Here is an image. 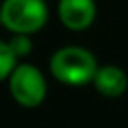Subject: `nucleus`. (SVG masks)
I'll return each instance as SVG.
<instances>
[{"label":"nucleus","mask_w":128,"mask_h":128,"mask_svg":"<svg viewBox=\"0 0 128 128\" xmlns=\"http://www.w3.org/2000/svg\"><path fill=\"white\" fill-rule=\"evenodd\" d=\"M98 70V60L94 53L81 45L58 47L49 58V72L55 81L68 87H81L92 83Z\"/></svg>","instance_id":"1"},{"label":"nucleus","mask_w":128,"mask_h":128,"mask_svg":"<svg viewBox=\"0 0 128 128\" xmlns=\"http://www.w3.org/2000/svg\"><path fill=\"white\" fill-rule=\"evenodd\" d=\"M2 26L12 34H36L47 24L49 8L45 0H2Z\"/></svg>","instance_id":"2"},{"label":"nucleus","mask_w":128,"mask_h":128,"mask_svg":"<svg viewBox=\"0 0 128 128\" xmlns=\"http://www.w3.org/2000/svg\"><path fill=\"white\" fill-rule=\"evenodd\" d=\"M8 88L12 98L21 108H38L47 96V81L40 68L28 62H17L8 77Z\"/></svg>","instance_id":"3"},{"label":"nucleus","mask_w":128,"mask_h":128,"mask_svg":"<svg viewBox=\"0 0 128 128\" xmlns=\"http://www.w3.org/2000/svg\"><path fill=\"white\" fill-rule=\"evenodd\" d=\"M96 2L94 0H58L56 15L62 26L68 30L81 32L92 26L96 21Z\"/></svg>","instance_id":"4"},{"label":"nucleus","mask_w":128,"mask_h":128,"mask_svg":"<svg viewBox=\"0 0 128 128\" xmlns=\"http://www.w3.org/2000/svg\"><path fill=\"white\" fill-rule=\"evenodd\" d=\"M92 85L106 98H119L128 88V76L120 66L106 64V66H98Z\"/></svg>","instance_id":"5"},{"label":"nucleus","mask_w":128,"mask_h":128,"mask_svg":"<svg viewBox=\"0 0 128 128\" xmlns=\"http://www.w3.org/2000/svg\"><path fill=\"white\" fill-rule=\"evenodd\" d=\"M17 60L19 58L13 55L10 44L4 42V40H0V81H6L10 77V74L17 66Z\"/></svg>","instance_id":"6"},{"label":"nucleus","mask_w":128,"mask_h":128,"mask_svg":"<svg viewBox=\"0 0 128 128\" xmlns=\"http://www.w3.org/2000/svg\"><path fill=\"white\" fill-rule=\"evenodd\" d=\"M8 44H10V47H12L13 55H15L17 58H23V56H26L28 53L32 51L30 34H12Z\"/></svg>","instance_id":"7"},{"label":"nucleus","mask_w":128,"mask_h":128,"mask_svg":"<svg viewBox=\"0 0 128 128\" xmlns=\"http://www.w3.org/2000/svg\"><path fill=\"white\" fill-rule=\"evenodd\" d=\"M0 24H2V17H0Z\"/></svg>","instance_id":"8"}]
</instances>
